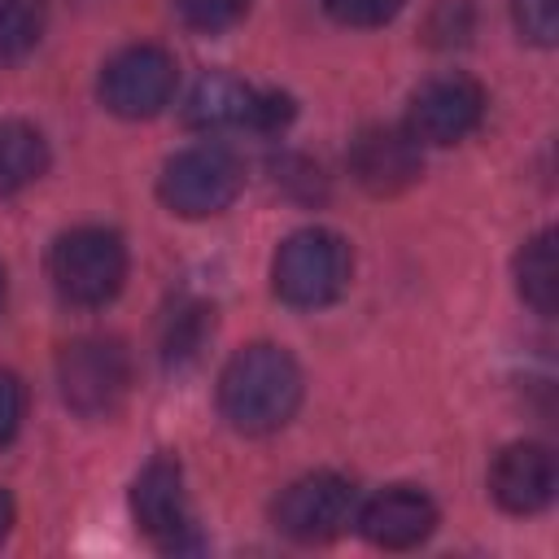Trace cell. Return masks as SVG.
<instances>
[{
  "mask_svg": "<svg viewBox=\"0 0 559 559\" xmlns=\"http://www.w3.org/2000/svg\"><path fill=\"white\" fill-rule=\"evenodd\" d=\"M301 406V367L280 345H245L218 376V411L245 437L284 428Z\"/></svg>",
  "mask_w": 559,
  "mask_h": 559,
  "instance_id": "obj_1",
  "label": "cell"
},
{
  "mask_svg": "<svg viewBox=\"0 0 559 559\" xmlns=\"http://www.w3.org/2000/svg\"><path fill=\"white\" fill-rule=\"evenodd\" d=\"M349 271H354V258H349L345 236L328 227H301L275 249L271 284L280 301L297 310H319V306H332L349 288Z\"/></svg>",
  "mask_w": 559,
  "mask_h": 559,
  "instance_id": "obj_2",
  "label": "cell"
},
{
  "mask_svg": "<svg viewBox=\"0 0 559 559\" xmlns=\"http://www.w3.org/2000/svg\"><path fill=\"white\" fill-rule=\"evenodd\" d=\"M48 275L70 306H105L127 280V245L109 227H74L57 236Z\"/></svg>",
  "mask_w": 559,
  "mask_h": 559,
  "instance_id": "obj_3",
  "label": "cell"
},
{
  "mask_svg": "<svg viewBox=\"0 0 559 559\" xmlns=\"http://www.w3.org/2000/svg\"><path fill=\"white\" fill-rule=\"evenodd\" d=\"M245 188V166L227 144H192L183 153H175L162 166L157 179V197L166 210H175L179 218H210L223 214Z\"/></svg>",
  "mask_w": 559,
  "mask_h": 559,
  "instance_id": "obj_4",
  "label": "cell"
},
{
  "mask_svg": "<svg viewBox=\"0 0 559 559\" xmlns=\"http://www.w3.org/2000/svg\"><path fill=\"white\" fill-rule=\"evenodd\" d=\"M175 57L157 44H127L100 70V100L118 118H153L175 96Z\"/></svg>",
  "mask_w": 559,
  "mask_h": 559,
  "instance_id": "obj_5",
  "label": "cell"
},
{
  "mask_svg": "<svg viewBox=\"0 0 559 559\" xmlns=\"http://www.w3.org/2000/svg\"><path fill=\"white\" fill-rule=\"evenodd\" d=\"M275 528L293 542H332L354 524V485L336 472H310L275 498Z\"/></svg>",
  "mask_w": 559,
  "mask_h": 559,
  "instance_id": "obj_6",
  "label": "cell"
},
{
  "mask_svg": "<svg viewBox=\"0 0 559 559\" xmlns=\"http://www.w3.org/2000/svg\"><path fill=\"white\" fill-rule=\"evenodd\" d=\"M57 371H61V397L87 419L118 411V402L127 397V384H131L127 349L118 341H105V336H87V341L66 345Z\"/></svg>",
  "mask_w": 559,
  "mask_h": 559,
  "instance_id": "obj_7",
  "label": "cell"
},
{
  "mask_svg": "<svg viewBox=\"0 0 559 559\" xmlns=\"http://www.w3.org/2000/svg\"><path fill=\"white\" fill-rule=\"evenodd\" d=\"M188 127L201 131H223V127H253V131H275L293 118V100L275 92H258L231 74H205L183 109Z\"/></svg>",
  "mask_w": 559,
  "mask_h": 559,
  "instance_id": "obj_8",
  "label": "cell"
},
{
  "mask_svg": "<svg viewBox=\"0 0 559 559\" xmlns=\"http://www.w3.org/2000/svg\"><path fill=\"white\" fill-rule=\"evenodd\" d=\"M485 118V87L467 74H441L428 79L406 109V135L415 144H459L467 140Z\"/></svg>",
  "mask_w": 559,
  "mask_h": 559,
  "instance_id": "obj_9",
  "label": "cell"
},
{
  "mask_svg": "<svg viewBox=\"0 0 559 559\" xmlns=\"http://www.w3.org/2000/svg\"><path fill=\"white\" fill-rule=\"evenodd\" d=\"M131 515L144 537L166 550L192 546V511L183 493V472L170 459H153L131 485Z\"/></svg>",
  "mask_w": 559,
  "mask_h": 559,
  "instance_id": "obj_10",
  "label": "cell"
},
{
  "mask_svg": "<svg viewBox=\"0 0 559 559\" xmlns=\"http://www.w3.org/2000/svg\"><path fill=\"white\" fill-rule=\"evenodd\" d=\"M555 485H559V467H555L550 445L542 441H515L489 467V493L511 515H533L550 507Z\"/></svg>",
  "mask_w": 559,
  "mask_h": 559,
  "instance_id": "obj_11",
  "label": "cell"
},
{
  "mask_svg": "<svg viewBox=\"0 0 559 559\" xmlns=\"http://www.w3.org/2000/svg\"><path fill=\"white\" fill-rule=\"evenodd\" d=\"M349 170L367 192L393 197V192H402V188H411L419 179L424 162H419V144L406 131L367 127L349 148Z\"/></svg>",
  "mask_w": 559,
  "mask_h": 559,
  "instance_id": "obj_12",
  "label": "cell"
},
{
  "mask_svg": "<svg viewBox=\"0 0 559 559\" xmlns=\"http://www.w3.org/2000/svg\"><path fill=\"white\" fill-rule=\"evenodd\" d=\"M354 524L362 528L367 542H376L384 550H406V546H419L437 528V507L415 485H393V489L376 493L354 515Z\"/></svg>",
  "mask_w": 559,
  "mask_h": 559,
  "instance_id": "obj_13",
  "label": "cell"
},
{
  "mask_svg": "<svg viewBox=\"0 0 559 559\" xmlns=\"http://www.w3.org/2000/svg\"><path fill=\"white\" fill-rule=\"evenodd\" d=\"M48 170V144L31 122L4 118L0 122V197L22 192Z\"/></svg>",
  "mask_w": 559,
  "mask_h": 559,
  "instance_id": "obj_14",
  "label": "cell"
},
{
  "mask_svg": "<svg viewBox=\"0 0 559 559\" xmlns=\"http://www.w3.org/2000/svg\"><path fill=\"white\" fill-rule=\"evenodd\" d=\"M559 266H555V231H537L524 240V249L515 253V288L520 297L542 314L550 319L555 314V288H559Z\"/></svg>",
  "mask_w": 559,
  "mask_h": 559,
  "instance_id": "obj_15",
  "label": "cell"
},
{
  "mask_svg": "<svg viewBox=\"0 0 559 559\" xmlns=\"http://www.w3.org/2000/svg\"><path fill=\"white\" fill-rule=\"evenodd\" d=\"M44 35V0H0V66L22 61Z\"/></svg>",
  "mask_w": 559,
  "mask_h": 559,
  "instance_id": "obj_16",
  "label": "cell"
},
{
  "mask_svg": "<svg viewBox=\"0 0 559 559\" xmlns=\"http://www.w3.org/2000/svg\"><path fill=\"white\" fill-rule=\"evenodd\" d=\"M511 13L528 44L550 48L559 39V0H511Z\"/></svg>",
  "mask_w": 559,
  "mask_h": 559,
  "instance_id": "obj_17",
  "label": "cell"
},
{
  "mask_svg": "<svg viewBox=\"0 0 559 559\" xmlns=\"http://www.w3.org/2000/svg\"><path fill=\"white\" fill-rule=\"evenodd\" d=\"M175 9H179V17H183L192 31L214 35V31L236 26V22L245 17L249 0H175Z\"/></svg>",
  "mask_w": 559,
  "mask_h": 559,
  "instance_id": "obj_18",
  "label": "cell"
},
{
  "mask_svg": "<svg viewBox=\"0 0 559 559\" xmlns=\"http://www.w3.org/2000/svg\"><path fill=\"white\" fill-rule=\"evenodd\" d=\"M406 0H323V9L345 26H384L402 13Z\"/></svg>",
  "mask_w": 559,
  "mask_h": 559,
  "instance_id": "obj_19",
  "label": "cell"
},
{
  "mask_svg": "<svg viewBox=\"0 0 559 559\" xmlns=\"http://www.w3.org/2000/svg\"><path fill=\"white\" fill-rule=\"evenodd\" d=\"M22 411H26V393H22V380L13 371H0V445L17 432L22 424Z\"/></svg>",
  "mask_w": 559,
  "mask_h": 559,
  "instance_id": "obj_20",
  "label": "cell"
},
{
  "mask_svg": "<svg viewBox=\"0 0 559 559\" xmlns=\"http://www.w3.org/2000/svg\"><path fill=\"white\" fill-rule=\"evenodd\" d=\"M9 524H13V502H9V493L0 489V542H4V533H9Z\"/></svg>",
  "mask_w": 559,
  "mask_h": 559,
  "instance_id": "obj_21",
  "label": "cell"
},
{
  "mask_svg": "<svg viewBox=\"0 0 559 559\" xmlns=\"http://www.w3.org/2000/svg\"><path fill=\"white\" fill-rule=\"evenodd\" d=\"M0 306H4V271H0Z\"/></svg>",
  "mask_w": 559,
  "mask_h": 559,
  "instance_id": "obj_22",
  "label": "cell"
}]
</instances>
